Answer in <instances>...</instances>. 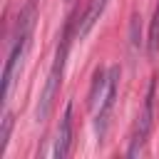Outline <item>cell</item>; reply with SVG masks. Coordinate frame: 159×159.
Listing matches in <instances>:
<instances>
[{
    "label": "cell",
    "mask_w": 159,
    "mask_h": 159,
    "mask_svg": "<svg viewBox=\"0 0 159 159\" xmlns=\"http://www.w3.org/2000/svg\"><path fill=\"white\" fill-rule=\"evenodd\" d=\"M35 15H37V2L30 0L20 10V17L15 22V35L10 40V52H7V60H5V70H2V102H7L12 84H15V75L22 65L25 52H27L30 35H32V27H35Z\"/></svg>",
    "instance_id": "6da1fadb"
},
{
    "label": "cell",
    "mask_w": 159,
    "mask_h": 159,
    "mask_svg": "<svg viewBox=\"0 0 159 159\" xmlns=\"http://www.w3.org/2000/svg\"><path fill=\"white\" fill-rule=\"evenodd\" d=\"M72 25L75 20L70 17L62 27V35H60V42H57V50H55V60H52V67L47 72V80H45V87H42V94H40V102H37V122H45L52 112V104H55V97L60 92V84H62V75H65V62H67V52H70V37H72Z\"/></svg>",
    "instance_id": "7a4b0ae2"
},
{
    "label": "cell",
    "mask_w": 159,
    "mask_h": 159,
    "mask_svg": "<svg viewBox=\"0 0 159 159\" xmlns=\"http://www.w3.org/2000/svg\"><path fill=\"white\" fill-rule=\"evenodd\" d=\"M117 92H119V65H112V67L107 70V87H104V94H102L99 107H97V112H94V129H97L99 142H102L104 134H107L109 117H112V109H114V102H117Z\"/></svg>",
    "instance_id": "3957f363"
},
{
    "label": "cell",
    "mask_w": 159,
    "mask_h": 159,
    "mask_svg": "<svg viewBox=\"0 0 159 159\" xmlns=\"http://www.w3.org/2000/svg\"><path fill=\"white\" fill-rule=\"evenodd\" d=\"M152 119H154V82L149 84V92L144 97V107L137 117V124H134V132H132V139H129V149H127V157H137L144 144H147V137L152 132Z\"/></svg>",
    "instance_id": "277c9868"
},
{
    "label": "cell",
    "mask_w": 159,
    "mask_h": 159,
    "mask_svg": "<svg viewBox=\"0 0 159 159\" xmlns=\"http://www.w3.org/2000/svg\"><path fill=\"white\" fill-rule=\"evenodd\" d=\"M70 147H72V104L65 107V114L60 119V127H57V139H55V157L57 159H65L70 154Z\"/></svg>",
    "instance_id": "5b68a950"
},
{
    "label": "cell",
    "mask_w": 159,
    "mask_h": 159,
    "mask_svg": "<svg viewBox=\"0 0 159 159\" xmlns=\"http://www.w3.org/2000/svg\"><path fill=\"white\" fill-rule=\"evenodd\" d=\"M104 7H107V0H89V7H87V12L82 15V22H80V30H77L80 37H84V35L92 30V25L99 20V15L104 12Z\"/></svg>",
    "instance_id": "8992f818"
},
{
    "label": "cell",
    "mask_w": 159,
    "mask_h": 159,
    "mask_svg": "<svg viewBox=\"0 0 159 159\" xmlns=\"http://www.w3.org/2000/svg\"><path fill=\"white\" fill-rule=\"evenodd\" d=\"M104 87H107V70H97L94 72V80H92V87H89V97H87V107L92 112H97L99 99L104 94Z\"/></svg>",
    "instance_id": "52a82bcc"
},
{
    "label": "cell",
    "mask_w": 159,
    "mask_h": 159,
    "mask_svg": "<svg viewBox=\"0 0 159 159\" xmlns=\"http://www.w3.org/2000/svg\"><path fill=\"white\" fill-rule=\"evenodd\" d=\"M147 50L149 55L154 57L157 50H159V2L154 7V15H152V22H149V37H147Z\"/></svg>",
    "instance_id": "ba28073f"
},
{
    "label": "cell",
    "mask_w": 159,
    "mask_h": 159,
    "mask_svg": "<svg viewBox=\"0 0 159 159\" xmlns=\"http://www.w3.org/2000/svg\"><path fill=\"white\" fill-rule=\"evenodd\" d=\"M10 129H12V117H10V114H5V117H2V129H0V154H2V152H5V147H7Z\"/></svg>",
    "instance_id": "9c48e42d"
},
{
    "label": "cell",
    "mask_w": 159,
    "mask_h": 159,
    "mask_svg": "<svg viewBox=\"0 0 159 159\" xmlns=\"http://www.w3.org/2000/svg\"><path fill=\"white\" fill-rule=\"evenodd\" d=\"M67 2H70V0H67Z\"/></svg>",
    "instance_id": "30bf717a"
}]
</instances>
